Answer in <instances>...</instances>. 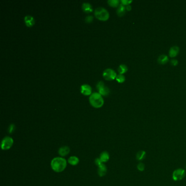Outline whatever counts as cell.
<instances>
[{"label":"cell","instance_id":"cell-1","mask_svg":"<svg viewBox=\"0 0 186 186\" xmlns=\"http://www.w3.org/2000/svg\"><path fill=\"white\" fill-rule=\"evenodd\" d=\"M51 166L52 170L55 172H62L67 167V162L64 158L56 157L52 160Z\"/></svg>","mask_w":186,"mask_h":186},{"label":"cell","instance_id":"cell-2","mask_svg":"<svg viewBox=\"0 0 186 186\" xmlns=\"http://www.w3.org/2000/svg\"><path fill=\"white\" fill-rule=\"evenodd\" d=\"M91 104L94 107H101L104 103V101L101 94L98 92L92 93L89 98Z\"/></svg>","mask_w":186,"mask_h":186},{"label":"cell","instance_id":"cell-3","mask_svg":"<svg viewBox=\"0 0 186 186\" xmlns=\"http://www.w3.org/2000/svg\"><path fill=\"white\" fill-rule=\"evenodd\" d=\"M94 15L97 19L101 20H107L109 19V14L107 10L103 7H98L94 11Z\"/></svg>","mask_w":186,"mask_h":186},{"label":"cell","instance_id":"cell-4","mask_svg":"<svg viewBox=\"0 0 186 186\" xmlns=\"http://www.w3.org/2000/svg\"><path fill=\"white\" fill-rule=\"evenodd\" d=\"M186 176V171L185 169L178 168L172 172V178L175 181H181Z\"/></svg>","mask_w":186,"mask_h":186},{"label":"cell","instance_id":"cell-5","mask_svg":"<svg viewBox=\"0 0 186 186\" xmlns=\"http://www.w3.org/2000/svg\"><path fill=\"white\" fill-rule=\"evenodd\" d=\"M13 140L10 137H5L2 141L1 147L3 150H7L10 149L13 144Z\"/></svg>","mask_w":186,"mask_h":186},{"label":"cell","instance_id":"cell-6","mask_svg":"<svg viewBox=\"0 0 186 186\" xmlns=\"http://www.w3.org/2000/svg\"><path fill=\"white\" fill-rule=\"evenodd\" d=\"M103 75L104 78L107 80H114L116 78L117 75L116 72L114 70L108 68L105 70L103 72Z\"/></svg>","mask_w":186,"mask_h":186},{"label":"cell","instance_id":"cell-7","mask_svg":"<svg viewBox=\"0 0 186 186\" xmlns=\"http://www.w3.org/2000/svg\"><path fill=\"white\" fill-rule=\"evenodd\" d=\"M92 89L90 85L85 84L81 86V92L84 95H90L91 93Z\"/></svg>","mask_w":186,"mask_h":186},{"label":"cell","instance_id":"cell-8","mask_svg":"<svg viewBox=\"0 0 186 186\" xmlns=\"http://www.w3.org/2000/svg\"><path fill=\"white\" fill-rule=\"evenodd\" d=\"M179 51H180V48L178 46H173L171 47L169 52V56L171 57H175L178 54Z\"/></svg>","mask_w":186,"mask_h":186},{"label":"cell","instance_id":"cell-9","mask_svg":"<svg viewBox=\"0 0 186 186\" xmlns=\"http://www.w3.org/2000/svg\"><path fill=\"white\" fill-rule=\"evenodd\" d=\"M25 22L27 26L28 27H31L34 24L35 21L34 19L31 15H26L25 17Z\"/></svg>","mask_w":186,"mask_h":186},{"label":"cell","instance_id":"cell-10","mask_svg":"<svg viewBox=\"0 0 186 186\" xmlns=\"http://www.w3.org/2000/svg\"><path fill=\"white\" fill-rule=\"evenodd\" d=\"M146 157V152L144 150L139 151L136 154V159L137 161H142Z\"/></svg>","mask_w":186,"mask_h":186},{"label":"cell","instance_id":"cell-11","mask_svg":"<svg viewBox=\"0 0 186 186\" xmlns=\"http://www.w3.org/2000/svg\"><path fill=\"white\" fill-rule=\"evenodd\" d=\"M70 149L68 146H63L59 150V154L61 156H65L70 153Z\"/></svg>","mask_w":186,"mask_h":186},{"label":"cell","instance_id":"cell-12","mask_svg":"<svg viewBox=\"0 0 186 186\" xmlns=\"http://www.w3.org/2000/svg\"><path fill=\"white\" fill-rule=\"evenodd\" d=\"M98 174L101 177L103 176H104L107 172V167L104 164H102L101 165H100L99 167H98Z\"/></svg>","mask_w":186,"mask_h":186},{"label":"cell","instance_id":"cell-13","mask_svg":"<svg viewBox=\"0 0 186 186\" xmlns=\"http://www.w3.org/2000/svg\"><path fill=\"white\" fill-rule=\"evenodd\" d=\"M126 8L125 6L122 3L119 5L117 10V14L119 17H122L126 13Z\"/></svg>","mask_w":186,"mask_h":186},{"label":"cell","instance_id":"cell-14","mask_svg":"<svg viewBox=\"0 0 186 186\" xmlns=\"http://www.w3.org/2000/svg\"><path fill=\"white\" fill-rule=\"evenodd\" d=\"M157 61H158V62L159 64L164 65V64H165L167 63L169 61V59H168L167 55H162L158 57Z\"/></svg>","mask_w":186,"mask_h":186},{"label":"cell","instance_id":"cell-15","mask_svg":"<svg viewBox=\"0 0 186 186\" xmlns=\"http://www.w3.org/2000/svg\"><path fill=\"white\" fill-rule=\"evenodd\" d=\"M109 158H110V156H109V154H108V152L107 151H104L102 154H101L99 158H100L101 161H102V162L103 163V162H107L109 159Z\"/></svg>","mask_w":186,"mask_h":186},{"label":"cell","instance_id":"cell-16","mask_svg":"<svg viewBox=\"0 0 186 186\" xmlns=\"http://www.w3.org/2000/svg\"><path fill=\"white\" fill-rule=\"evenodd\" d=\"M82 8L85 12L86 13H90L92 11V7L91 5L89 3H84L82 6Z\"/></svg>","mask_w":186,"mask_h":186},{"label":"cell","instance_id":"cell-17","mask_svg":"<svg viewBox=\"0 0 186 186\" xmlns=\"http://www.w3.org/2000/svg\"><path fill=\"white\" fill-rule=\"evenodd\" d=\"M79 158L75 156H72L68 159V163L72 165H76L79 163Z\"/></svg>","mask_w":186,"mask_h":186},{"label":"cell","instance_id":"cell-18","mask_svg":"<svg viewBox=\"0 0 186 186\" xmlns=\"http://www.w3.org/2000/svg\"><path fill=\"white\" fill-rule=\"evenodd\" d=\"M98 91L99 92V93L103 96H107L109 94V93H110L109 89L105 86H103L102 88H101L100 90H99Z\"/></svg>","mask_w":186,"mask_h":186},{"label":"cell","instance_id":"cell-19","mask_svg":"<svg viewBox=\"0 0 186 186\" xmlns=\"http://www.w3.org/2000/svg\"><path fill=\"white\" fill-rule=\"evenodd\" d=\"M127 70H128V68H127V65H123V64L121 65H119V67L118 68V71L120 74H122L126 73Z\"/></svg>","mask_w":186,"mask_h":186},{"label":"cell","instance_id":"cell-20","mask_svg":"<svg viewBox=\"0 0 186 186\" xmlns=\"http://www.w3.org/2000/svg\"><path fill=\"white\" fill-rule=\"evenodd\" d=\"M107 3L110 6L114 7H117L118 5H119L120 1L118 0H108Z\"/></svg>","mask_w":186,"mask_h":186},{"label":"cell","instance_id":"cell-21","mask_svg":"<svg viewBox=\"0 0 186 186\" xmlns=\"http://www.w3.org/2000/svg\"><path fill=\"white\" fill-rule=\"evenodd\" d=\"M117 81L119 83H122L125 81V76L123 74H118L117 75L116 78Z\"/></svg>","mask_w":186,"mask_h":186},{"label":"cell","instance_id":"cell-22","mask_svg":"<svg viewBox=\"0 0 186 186\" xmlns=\"http://www.w3.org/2000/svg\"><path fill=\"white\" fill-rule=\"evenodd\" d=\"M137 169L140 172H144L145 169V165L144 163L140 162L137 165Z\"/></svg>","mask_w":186,"mask_h":186},{"label":"cell","instance_id":"cell-23","mask_svg":"<svg viewBox=\"0 0 186 186\" xmlns=\"http://www.w3.org/2000/svg\"><path fill=\"white\" fill-rule=\"evenodd\" d=\"M93 20V17L92 16H91V15H89V16L86 17L85 18V21H86V23H91V22L92 21V20Z\"/></svg>","mask_w":186,"mask_h":186},{"label":"cell","instance_id":"cell-24","mask_svg":"<svg viewBox=\"0 0 186 186\" xmlns=\"http://www.w3.org/2000/svg\"><path fill=\"white\" fill-rule=\"evenodd\" d=\"M103 86H104V83L102 81H99L97 84V86H96L98 90H100L101 88H102Z\"/></svg>","mask_w":186,"mask_h":186},{"label":"cell","instance_id":"cell-25","mask_svg":"<svg viewBox=\"0 0 186 186\" xmlns=\"http://www.w3.org/2000/svg\"><path fill=\"white\" fill-rule=\"evenodd\" d=\"M131 2H132V1H128V0H122L121 3L123 5H129Z\"/></svg>","mask_w":186,"mask_h":186},{"label":"cell","instance_id":"cell-26","mask_svg":"<svg viewBox=\"0 0 186 186\" xmlns=\"http://www.w3.org/2000/svg\"><path fill=\"white\" fill-rule=\"evenodd\" d=\"M95 164L98 166V167H99L100 165H101L103 163L102 162V161H101L100 158H97L95 160Z\"/></svg>","mask_w":186,"mask_h":186},{"label":"cell","instance_id":"cell-27","mask_svg":"<svg viewBox=\"0 0 186 186\" xmlns=\"http://www.w3.org/2000/svg\"><path fill=\"white\" fill-rule=\"evenodd\" d=\"M170 64L173 66H176L178 65V61L176 59H173L170 61Z\"/></svg>","mask_w":186,"mask_h":186},{"label":"cell","instance_id":"cell-28","mask_svg":"<svg viewBox=\"0 0 186 186\" xmlns=\"http://www.w3.org/2000/svg\"><path fill=\"white\" fill-rule=\"evenodd\" d=\"M14 130H15V125L13 124L10 125V126L9 127V132L10 133H12V132H13Z\"/></svg>","mask_w":186,"mask_h":186},{"label":"cell","instance_id":"cell-29","mask_svg":"<svg viewBox=\"0 0 186 186\" xmlns=\"http://www.w3.org/2000/svg\"><path fill=\"white\" fill-rule=\"evenodd\" d=\"M131 9H132V7H131L130 5H129L127 6V7H126V10H130Z\"/></svg>","mask_w":186,"mask_h":186},{"label":"cell","instance_id":"cell-30","mask_svg":"<svg viewBox=\"0 0 186 186\" xmlns=\"http://www.w3.org/2000/svg\"></svg>","mask_w":186,"mask_h":186}]
</instances>
